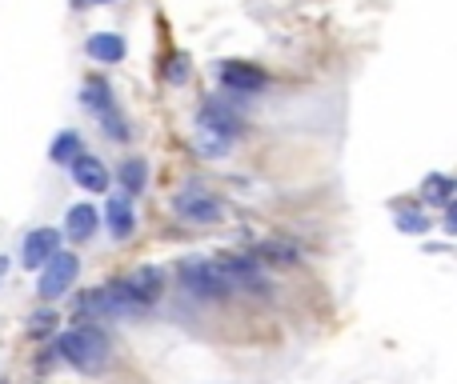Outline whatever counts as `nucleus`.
<instances>
[{
    "instance_id": "obj_16",
    "label": "nucleus",
    "mask_w": 457,
    "mask_h": 384,
    "mask_svg": "<svg viewBox=\"0 0 457 384\" xmlns=\"http://www.w3.org/2000/svg\"><path fill=\"white\" fill-rule=\"evenodd\" d=\"M117 184H120V196L137 200L145 189H149V160L145 157H125L117 168Z\"/></svg>"
},
{
    "instance_id": "obj_4",
    "label": "nucleus",
    "mask_w": 457,
    "mask_h": 384,
    "mask_svg": "<svg viewBox=\"0 0 457 384\" xmlns=\"http://www.w3.org/2000/svg\"><path fill=\"white\" fill-rule=\"evenodd\" d=\"M80 104H85V112H93L96 125H101V133L109 136V141L117 144H129L133 141V128H129V117L120 112L117 96H112L109 80L104 77H88L85 88H80Z\"/></svg>"
},
{
    "instance_id": "obj_7",
    "label": "nucleus",
    "mask_w": 457,
    "mask_h": 384,
    "mask_svg": "<svg viewBox=\"0 0 457 384\" xmlns=\"http://www.w3.org/2000/svg\"><path fill=\"white\" fill-rule=\"evenodd\" d=\"M37 297L40 300H61L64 292L77 284V276H80V257L77 252H64V249H56L53 257L45 260V265L37 268Z\"/></svg>"
},
{
    "instance_id": "obj_2",
    "label": "nucleus",
    "mask_w": 457,
    "mask_h": 384,
    "mask_svg": "<svg viewBox=\"0 0 457 384\" xmlns=\"http://www.w3.org/2000/svg\"><path fill=\"white\" fill-rule=\"evenodd\" d=\"M53 353L61 356L64 364H72L77 372H85V377L104 372V369H109V361H112L109 337H104L101 329H93V324H77V329H69L53 345Z\"/></svg>"
},
{
    "instance_id": "obj_19",
    "label": "nucleus",
    "mask_w": 457,
    "mask_h": 384,
    "mask_svg": "<svg viewBox=\"0 0 457 384\" xmlns=\"http://www.w3.org/2000/svg\"><path fill=\"white\" fill-rule=\"evenodd\" d=\"M253 257H257L261 265H265V260H273V265H297V260H301V249H297L293 241H261Z\"/></svg>"
},
{
    "instance_id": "obj_17",
    "label": "nucleus",
    "mask_w": 457,
    "mask_h": 384,
    "mask_svg": "<svg viewBox=\"0 0 457 384\" xmlns=\"http://www.w3.org/2000/svg\"><path fill=\"white\" fill-rule=\"evenodd\" d=\"M85 152V136L80 133H72V128H64V133H56L53 136V144H48V160L53 165H61V168H69L72 160Z\"/></svg>"
},
{
    "instance_id": "obj_18",
    "label": "nucleus",
    "mask_w": 457,
    "mask_h": 384,
    "mask_svg": "<svg viewBox=\"0 0 457 384\" xmlns=\"http://www.w3.org/2000/svg\"><path fill=\"white\" fill-rule=\"evenodd\" d=\"M453 192H457V181L445 173H429L426 181H421V200L437 204V208H453Z\"/></svg>"
},
{
    "instance_id": "obj_20",
    "label": "nucleus",
    "mask_w": 457,
    "mask_h": 384,
    "mask_svg": "<svg viewBox=\"0 0 457 384\" xmlns=\"http://www.w3.org/2000/svg\"><path fill=\"white\" fill-rule=\"evenodd\" d=\"M397 228L410 236H426L429 228H434V220H429V212H418V208H397Z\"/></svg>"
},
{
    "instance_id": "obj_13",
    "label": "nucleus",
    "mask_w": 457,
    "mask_h": 384,
    "mask_svg": "<svg viewBox=\"0 0 457 384\" xmlns=\"http://www.w3.org/2000/svg\"><path fill=\"white\" fill-rule=\"evenodd\" d=\"M104 225H109L112 241H129L137 233V212H133V200L129 196H109L104 200Z\"/></svg>"
},
{
    "instance_id": "obj_3",
    "label": "nucleus",
    "mask_w": 457,
    "mask_h": 384,
    "mask_svg": "<svg viewBox=\"0 0 457 384\" xmlns=\"http://www.w3.org/2000/svg\"><path fill=\"white\" fill-rule=\"evenodd\" d=\"M153 305H145L125 281H109V284H96L93 292L80 297V313L96 316V321H137L145 316Z\"/></svg>"
},
{
    "instance_id": "obj_15",
    "label": "nucleus",
    "mask_w": 457,
    "mask_h": 384,
    "mask_svg": "<svg viewBox=\"0 0 457 384\" xmlns=\"http://www.w3.org/2000/svg\"><path fill=\"white\" fill-rule=\"evenodd\" d=\"M125 284L145 300V305H157V297L165 292L169 276H165V268H157V265H141V268H133V273L125 276Z\"/></svg>"
},
{
    "instance_id": "obj_22",
    "label": "nucleus",
    "mask_w": 457,
    "mask_h": 384,
    "mask_svg": "<svg viewBox=\"0 0 457 384\" xmlns=\"http://www.w3.org/2000/svg\"><path fill=\"white\" fill-rule=\"evenodd\" d=\"M53 324H56V316L48 313V308H45V313H32L29 316V332H32V337H45V332H53Z\"/></svg>"
},
{
    "instance_id": "obj_8",
    "label": "nucleus",
    "mask_w": 457,
    "mask_h": 384,
    "mask_svg": "<svg viewBox=\"0 0 457 384\" xmlns=\"http://www.w3.org/2000/svg\"><path fill=\"white\" fill-rule=\"evenodd\" d=\"M217 80L228 93V101H253L257 93L269 88V77L257 69V64H245V61H225L217 69Z\"/></svg>"
},
{
    "instance_id": "obj_6",
    "label": "nucleus",
    "mask_w": 457,
    "mask_h": 384,
    "mask_svg": "<svg viewBox=\"0 0 457 384\" xmlns=\"http://www.w3.org/2000/svg\"><path fill=\"white\" fill-rule=\"evenodd\" d=\"M173 212H177V220H185V225L205 228V225H217V220L225 217V204L217 200L205 184L189 181L181 192H173Z\"/></svg>"
},
{
    "instance_id": "obj_21",
    "label": "nucleus",
    "mask_w": 457,
    "mask_h": 384,
    "mask_svg": "<svg viewBox=\"0 0 457 384\" xmlns=\"http://www.w3.org/2000/svg\"><path fill=\"white\" fill-rule=\"evenodd\" d=\"M165 80L181 88L185 80H189V56H185V53H173V56H169V61H165Z\"/></svg>"
},
{
    "instance_id": "obj_12",
    "label": "nucleus",
    "mask_w": 457,
    "mask_h": 384,
    "mask_svg": "<svg viewBox=\"0 0 457 384\" xmlns=\"http://www.w3.org/2000/svg\"><path fill=\"white\" fill-rule=\"evenodd\" d=\"M96 228H101V212H96L93 204H69V212H64V236H69L72 244L93 241Z\"/></svg>"
},
{
    "instance_id": "obj_9",
    "label": "nucleus",
    "mask_w": 457,
    "mask_h": 384,
    "mask_svg": "<svg viewBox=\"0 0 457 384\" xmlns=\"http://www.w3.org/2000/svg\"><path fill=\"white\" fill-rule=\"evenodd\" d=\"M217 265H221V276L228 284V292H269V276H265V265H261L257 257H217Z\"/></svg>"
},
{
    "instance_id": "obj_23",
    "label": "nucleus",
    "mask_w": 457,
    "mask_h": 384,
    "mask_svg": "<svg viewBox=\"0 0 457 384\" xmlns=\"http://www.w3.org/2000/svg\"><path fill=\"white\" fill-rule=\"evenodd\" d=\"M85 4H117V0H85Z\"/></svg>"
},
{
    "instance_id": "obj_14",
    "label": "nucleus",
    "mask_w": 457,
    "mask_h": 384,
    "mask_svg": "<svg viewBox=\"0 0 457 384\" xmlns=\"http://www.w3.org/2000/svg\"><path fill=\"white\" fill-rule=\"evenodd\" d=\"M85 53H88V61H96V64H120L129 56V40L120 37V32H93V37L85 40Z\"/></svg>"
},
{
    "instance_id": "obj_1",
    "label": "nucleus",
    "mask_w": 457,
    "mask_h": 384,
    "mask_svg": "<svg viewBox=\"0 0 457 384\" xmlns=\"http://www.w3.org/2000/svg\"><path fill=\"white\" fill-rule=\"evenodd\" d=\"M241 136H245V120H241V112H233V101L209 96V101L197 109V133H193V144H197L201 157H209V160L228 157Z\"/></svg>"
},
{
    "instance_id": "obj_5",
    "label": "nucleus",
    "mask_w": 457,
    "mask_h": 384,
    "mask_svg": "<svg viewBox=\"0 0 457 384\" xmlns=\"http://www.w3.org/2000/svg\"><path fill=\"white\" fill-rule=\"evenodd\" d=\"M177 281L189 297H201V300H221L228 297V284L221 276V265L213 257H189L177 265Z\"/></svg>"
},
{
    "instance_id": "obj_10",
    "label": "nucleus",
    "mask_w": 457,
    "mask_h": 384,
    "mask_svg": "<svg viewBox=\"0 0 457 384\" xmlns=\"http://www.w3.org/2000/svg\"><path fill=\"white\" fill-rule=\"evenodd\" d=\"M69 173H72V184H80L85 192H96V196H104L112 184V173L104 168L101 157H93V152H80V157L69 165Z\"/></svg>"
},
{
    "instance_id": "obj_11",
    "label": "nucleus",
    "mask_w": 457,
    "mask_h": 384,
    "mask_svg": "<svg viewBox=\"0 0 457 384\" xmlns=\"http://www.w3.org/2000/svg\"><path fill=\"white\" fill-rule=\"evenodd\" d=\"M56 249H61V233H56V228H32V233L24 236V244H21V265L37 273V268L45 265Z\"/></svg>"
}]
</instances>
